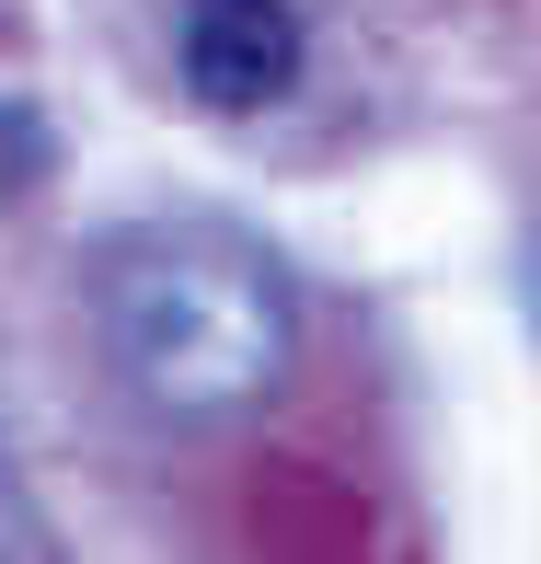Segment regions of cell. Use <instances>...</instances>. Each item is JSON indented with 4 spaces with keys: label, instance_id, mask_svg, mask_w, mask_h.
Returning a JSON list of instances; mask_svg holds the SVG:
<instances>
[{
    "label": "cell",
    "instance_id": "4",
    "mask_svg": "<svg viewBox=\"0 0 541 564\" xmlns=\"http://www.w3.org/2000/svg\"><path fill=\"white\" fill-rule=\"evenodd\" d=\"M0 553H46V519L23 507V473H12V449H0Z\"/></svg>",
    "mask_w": 541,
    "mask_h": 564
},
{
    "label": "cell",
    "instance_id": "1",
    "mask_svg": "<svg viewBox=\"0 0 541 564\" xmlns=\"http://www.w3.org/2000/svg\"><path fill=\"white\" fill-rule=\"evenodd\" d=\"M93 335L162 415H253L300 357V300L230 219H127L93 242Z\"/></svg>",
    "mask_w": 541,
    "mask_h": 564
},
{
    "label": "cell",
    "instance_id": "2",
    "mask_svg": "<svg viewBox=\"0 0 541 564\" xmlns=\"http://www.w3.org/2000/svg\"><path fill=\"white\" fill-rule=\"evenodd\" d=\"M173 58H185V93L208 116H266L300 93V12L289 0H185L173 23Z\"/></svg>",
    "mask_w": 541,
    "mask_h": 564
},
{
    "label": "cell",
    "instance_id": "5",
    "mask_svg": "<svg viewBox=\"0 0 541 564\" xmlns=\"http://www.w3.org/2000/svg\"><path fill=\"white\" fill-rule=\"evenodd\" d=\"M519 312H530V346H541V230L519 242Z\"/></svg>",
    "mask_w": 541,
    "mask_h": 564
},
{
    "label": "cell",
    "instance_id": "3",
    "mask_svg": "<svg viewBox=\"0 0 541 564\" xmlns=\"http://www.w3.org/2000/svg\"><path fill=\"white\" fill-rule=\"evenodd\" d=\"M35 185H58V116L35 93H0V208L35 196Z\"/></svg>",
    "mask_w": 541,
    "mask_h": 564
}]
</instances>
